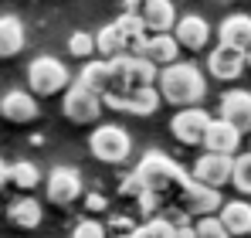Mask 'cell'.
<instances>
[{
	"label": "cell",
	"instance_id": "6da1fadb",
	"mask_svg": "<svg viewBox=\"0 0 251 238\" xmlns=\"http://www.w3.org/2000/svg\"><path fill=\"white\" fill-rule=\"evenodd\" d=\"M132 174L139 177L143 191L160 204V214H163V211H176V214H183V198H187L194 177H190L187 170H180L167 153L150 150L146 157L139 160V167H136Z\"/></svg>",
	"mask_w": 251,
	"mask_h": 238
},
{
	"label": "cell",
	"instance_id": "7a4b0ae2",
	"mask_svg": "<svg viewBox=\"0 0 251 238\" xmlns=\"http://www.w3.org/2000/svg\"><path fill=\"white\" fill-rule=\"evenodd\" d=\"M156 89H160L163 102L180 106V109H190V106H197L207 95V79H204V72L194 61H176L170 68H160Z\"/></svg>",
	"mask_w": 251,
	"mask_h": 238
},
{
	"label": "cell",
	"instance_id": "3957f363",
	"mask_svg": "<svg viewBox=\"0 0 251 238\" xmlns=\"http://www.w3.org/2000/svg\"><path fill=\"white\" fill-rule=\"evenodd\" d=\"M88 153L99 163L119 167L132 153V136L116 122H102V126H95V133H88Z\"/></svg>",
	"mask_w": 251,
	"mask_h": 238
},
{
	"label": "cell",
	"instance_id": "277c9868",
	"mask_svg": "<svg viewBox=\"0 0 251 238\" xmlns=\"http://www.w3.org/2000/svg\"><path fill=\"white\" fill-rule=\"evenodd\" d=\"M27 85L34 95H58V92H68L75 85V79H72L68 65L58 61L54 55H38L27 65Z\"/></svg>",
	"mask_w": 251,
	"mask_h": 238
},
{
	"label": "cell",
	"instance_id": "5b68a950",
	"mask_svg": "<svg viewBox=\"0 0 251 238\" xmlns=\"http://www.w3.org/2000/svg\"><path fill=\"white\" fill-rule=\"evenodd\" d=\"M109 68H112V89L109 92H139V89L156 85V79H160V68L139 55H123V58L109 61Z\"/></svg>",
	"mask_w": 251,
	"mask_h": 238
},
{
	"label": "cell",
	"instance_id": "8992f818",
	"mask_svg": "<svg viewBox=\"0 0 251 238\" xmlns=\"http://www.w3.org/2000/svg\"><path fill=\"white\" fill-rule=\"evenodd\" d=\"M210 122H214V116H210L207 109L190 106V109H180L176 116L170 119V133H173V140L183 143V147H204Z\"/></svg>",
	"mask_w": 251,
	"mask_h": 238
},
{
	"label": "cell",
	"instance_id": "52a82bcc",
	"mask_svg": "<svg viewBox=\"0 0 251 238\" xmlns=\"http://www.w3.org/2000/svg\"><path fill=\"white\" fill-rule=\"evenodd\" d=\"M102 102H105L109 109H116V113H129V116H153V113L160 109L163 95H160V89H156V85H150V89H139V92H109Z\"/></svg>",
	"mask_w": 251,
	"mask_h": 238
},
{
	"label": "cell",
	"instance_id": "ba28073f",
	"mask_svg": "<svg viewBox=\"0 0 251 238\" xmlns=\"http://www.w3.org/2000/svg\"><path fill=\"white\" fill-rule=\"evenodd\" d=\"M85 184H82V174L75 170V167H54L51 174H48V187H44V194L51 204H58V208H65V204H75V201L82 198Z\"/></svg>",
	"mask_w": 251,
	"mask_h": 238
},
{
	"label": "cell",
	"instance_id": "9c48e42d",
	"mask_svg": "<svg viewBox=\"0 0 251 238\" xmlns=\"http://www.w3.org/2000/svg\"><path fill=\"white\" fill-rule=\"evenodd\" d=\"M102 109H105L102 95L88 92L85 85H78V82H75V85L65 92V116L72 119V122H78V126H88V122H95V119L102 116Z\"/></svg>",
	"mask_w": 251,
	"mask_h": 238
},
{
	"label": "cell",
	"instance_id": "30bf717a",
	"mask_svg": "<svg viewBox=\"0 0 251 238\" xmlns=\"http://www.w3.org/2000/svg\"><path fill=\"white\" fill-rule=\"evenodd\" d=\"M197 184H204V187H224V184H231V177H234V157H221V153H201L197 163H194V174H190Z\"/></svg>",
	"mask_w": 251,
	"mask_h": 238
},
{
	"label": "cell",
	"instance_id": "8fae6325",
	"mask_svg": "<svg viewBox=\"0 0 251 238\" xmlns=\"http://www.w3.org/2000/svg\"><path fill=\"white\" fill-rule=\"evenodd\" d=\"M245 68H248V61H245V51H238V48L217 44L214 51H207V72H210V79L234 82V79H241V72H245Z\"/></svg>",
	"mask_w": 251,
	"mask_h": 238
},
{
	"label": "cell",
	"instance_id": "7c38bea8",
	"mask_svg": "<svg viewBox=\"0 0 251 238\" xmlns=\"http://www.w3.org/2000/svg\"><path fill=\"white\" fill-rule=\"evenodd\" d=\"M241 140H245V133L241 129H234L227 119H214L207 129V140H204V150L207 153H221V157H238L241 153Z\"/></svg>",
	"mask_w": 251,
	"mask_h": 238
},
{
	"label": "cell",
	"instance_id": "4fadbf2b",
	"mask_svg": "<svg viewBox=\"0 0 251 238\" xmlns=\"http://www.w3.org/2000/svg\"><path fill=\"white\" fill-rule=\"evenodd\" d=\"M173 38L180 41L183 51H204L210 44V24L201 14H183L173 28Z\"/></svg>",
	"mask_w": 251,
	"mask_h": 238
},
{
	"label": "cell",
	"instance_id": "5bb4252c",
	"mask_svg": "<svg viewBox=\"0 0 251 238\" xmlns=\"http://www.w3.org/2000/svg\"><path fill=\"white\" fill-rule=\"evenodd\" d=\"M221 119H227L241 133H251V92L248 89H231V92L221 95Z\"/></svg>",
	"mask_w": 251,
	"mask_h": 238
},
{
	"label": "cell",
	"instance_id": "9a60e30c",
	"mask_svg": "<svg viewBox=\"0 0 251 238\" xmlns=\"http://www.w3.org/2000/svg\"><path fill=\"white\" fill-rule=\"evenodd\" d=\"M38 99H34V92H24V89H10L3 99H0V116L7 119V122H31V119H38Z\"/></svg>",
	"mask_w": 251,
	"mask_h": 238
},
{
	"label": "cell",
	"instance_id": "2e32d148",
	"mask_svg": "<svg viewBox=\"0 0 251 238\" xmlns=\"http://www.w3.org/2000/svg\"><path fill=\"white\" fill-rule=\"evenodd\" d=\"M139 17H143V24H146L150 34H173V28L180 21L173 0H146V7H143Z\"/></svg>",
	"mask_w": 251,
	"mask_h": 238
},
{
	"label": "cell",
	"instance_id": "e0dca14e",
	"mask_svg": "<svg viewBox=\"0 0 251 238\" xmlns=\"http://www.w3.org/2000/svg\"><path fill=\"white\" fill-rule=\"evenodd\" d=\"M180 51H183V48H180V41L173 38V34H150L139 58H146V61L156 65V68H170V65L180 61Z\"/></svg>",
	"mask_w": 251,
	"mask_h": 238
},
{
	"label": "cell",
	"instance_id": "ac0fdd59",
	"mask_svg": "<svg viewBox=\"0 0 251 238\" xmlns=\"http://www.w3.org/2000/svg\"><path fill=\"white\" fill-rule=\"evenodd\" d=\"M217 44L248 51L251 48V17L248 14H227L221 21V28H217Z\"/></svg>",
	"mask_w": 251,
	"mask_h": 238
},
{
	"label": "cell",
	"instance_id": "d6986e66",
	"mask_svg": "<svg viewBox=\"0 0 251 238\" xmlns=\"http://www.w3.org/2000/svg\"><path fill=\"white\" fill-rule=\"evenodd\" d=\"M221 191L217 187H204V184H190L187 198H183V214H201V218H210L214 211H221Z\"/></svg>",
	"mask_w": 251,
	"mask_h": 238
},
{
	"label": "cell",
	"instance_id": "ffe728a7",
	"mask_svg": "<svg viewBox=\"0 0 251 238\" xmlns=\"http://www.w3.org/2000/svg\"><path fill=\"white\" fill-rule=\"evenodd\" d=\"M75 82L85 85L88 92H95V95H109V89H112V68H109L105 58H92V61L82 65V72H78Z\"/></svg>",
	"mask_w": 251,
	"mask_h": 238
},
{
	"label": "cell",
	"instance_id": "44dd1931",
	"mask_svg": "<svg viewBox=\"0 0 251 238\" xmlns=\"http://www.w3.org/2000/svg\"><path fill=\"white\" fill-rule=\"evenodd\" d=\"M24 44H27V31H24L21 17L3 14V17H0V58H14V55H21Z\"/></svg>",
	"mask_w": 251,
	"mask_h": 238
},
{
	"label": "cell",
	"instance_id": "7402d4cb",
	"mask_svg": "<svg viewBox=\"0 0 251 238\" xmlns=\"http://www.w3.org/2000/svg\"><path fill=\"white\" fill-rule=\"evenodd\" d=\"M116 28H119V34H123V41H126V55H143L146 38H150L143 17H139V14H119V17H116Z\"/></svg>",
	"mask_w": 251,
	"mask_h": 238
},
{
	"label": "cell",
	"instance_id": "603a6c76",
	"mask_svg": "<svg viewBox=\"0 0 251 238\" xmlns=\"http://www.w3.org/2000/svg\"><path fill=\"white\" fill-rule=\"evenodd\" d=\"M221 225L231 232V238L251 235V204L248 201H227L221 208Z\"/></svg>",
	"mask_w": 251,
	"mask_h": 238
},
{
	"label": "cell",
	"instance_id": "cb8c5ba5",
	"mask_svg": "<svg viewBox=\"0 0 251 238\" xmlns=\"http://www.w3.org/2000/svg\"><path fill=\"white\" fill-rule=\"evenodd\" d=\"M95 51H99V58H105V61H116V58L126 55V41H123V34H119V28H116V21H109L105 28L95 31Z\"/></svg>",
	"mask_w": 251,
	"mask_h": 238
},
{
	"label": "cell",
	"instance_id": "d4e9b609",
	"mask_svg": "<svg viewBox=\"0 0 251 238\" xmlns=\"http://www.w3.org/2000/svg\"><path fill=\"white\" fill-rule=\"evenodd\" d=\"M7 218H10V225H17V228H38V225H41V204L34 198H17L7 208Z\"/></svg>",
	"mask_w": 251,
	"mask_h": 238
},
{
	"label": "cell",
	"instance_id": "484cf974",
	"mask_svg": "<svg viewBox=\"0 0 251 238\" xmlns=\"http://www.w3.org/2000/svg\"><path fill=\"white\" fill-rule=\"evenodd\" d=\"M7 180L17 187V191H34L41 184V170L31 163V160H17L7 167Z\"/></svg>",
	"mask_w": 251,
	"mask_h": 238
},
{
	"label": "cell",
	"instance_id": "4316f807",
	"mask_svg": "<svg viewBox=\"0 0 251 238\" xmlns=\"http://www.w3.org/2000/svg\"><path fill=\"white\" fill-rule=\"evenodd\" d=\"M176 232V221H170V218H150V221H143L132 238H173Z\"/></svg>",
	"mask_w": 251,
	"mask_h": 238
},
{
	"label": "cell",
	"instance_id": "83f0119b",
	"mask_svg": "<svg viewBox=\"0 0 251 238\" xmlns=\"http://www.w3.org/2000/svg\"><path fill=\"white\" fill-rule=\"evenodd\" d=\"M68 55L72 58H82V61H92L99 51H95V34H88V31H75L72 38H68Z\"/></svg>",
	"mask_w": 251,
	"mask_h": 238
},
{
	"label": "cell",
	"instance_id": "f1b7e54d",
	"mask_svg": "<svg viewBox=\"0 0 251 238\" xmlns=\"http://www.w3.org/2000/svg\"><path fill=\"white\" fill-rule=\"evenodd\" d=\"M231 184H234L241 194H251V150H245V153L234 157V177H231Z\"/></svg>",
	"mask_w": 251,
	"mask_h": 238
},
{
	"label": "cell",
	"instance_id": "f546056e",
	"mask_svg": "<svg viewBox=\"0 0 251 238\" xmlns=\"http://www.w3.org/2000/svg\"><path fill=\"white\" fill-rule=\"evenodd\" d=\"M194 232H197V238H231V232L221 225V218H201L197 225H194Z\"/></svg>",
	"mask_w": 251,
	"mask_h": 238
},
{
	"label": "cell",
	"instance_id": "4dcf8cb0",
	"mask_svg": "<svg viewBox=\"0 0 251 238\" xmlns=\"http://www.w3.org/2000/svg\"><path fill=\"white\" fill-rule=\"evenodd\" d=\"M72 238H109V228H105L102 221H95V218H85V221L75 225Z\"/></svg>",
	"mask_w": 251,
	"mask_h": 238
},
{
	"label": "cell",
	"instance_id": "1f68e13d",
	"mask_svg": "<svg viewBox=\"0 0 251 238\" xmlns=\"http://www.w3.org/2000/svg\"><path fill=\"white\" fill-rule=\"evenodd\" d=\"M119 194H123V198H132V201H139L143 194H146V191H143V184H139V177H136V174H129L126 180H119Z\"/></svg>",
	"mask_w": 251,
	"mask_h": 238
},
{
	"label": "cell",
	"instance_id": "d6a6232c",
	"mask_svg": "<svg viewBox=\"0 0 251 238\" xmlns=\"http://www.w3.org/2000/svg\"><path fill=\"white\" fill-rule=\"evenodd\" d=\"M85 208L99 214V211H105V208H109V201H105V194H99V191H92V194H85Z\"/></svg>",
	"mask_w": 251,
	"mask_h": 238
},
{
	"label": "cell",
	"instance_id": "836d02e7",
	"mask_svg": "<svg viewBox=\"0 0 251 238\" xmlns=\"http://www.w3.org/2000/svg\"><path fill=\"white\" fill-rule=\"evenodd\" d=\"M146 0H123V14H143Z\"/></svg>",
	"mask_w": 251,
	"mask_h": 238
},
{
	"label": "cell",
	"instance_id": "e575fe53",
	"mask_svg": "<svg viewBox=\"0 0 251 238\" xmlns=\"http://www.w3.org/2000/svg\"><path fill=\"white\" fill-rule=\"evenodd\" d=\"M173 238H197V232H194V225H176Z\"/></svg>",
	"mask_w": 251,
	"mask_h": 238
},
{
	"label": "cell",
	"instance_id": "d590c367",
	"mask_svg": "<svg viewBox=\"0 0 251 238\" xmlns=\"http://www.w3.org/2000/svg\"><path fill=\"white\" fill-rule=\"evenodd\" d=\"M7 180V167H3V160H0V184Z\"/></svg>",
	"mask_w": 251,
	"mask_h": 238
},
{
	"label": "cell",
	"instance_id": "8d00e7d4",
	"mask_svg": "<svg viewBox=\"0 0 251 238\" xmlns=\"http://www.w3.org/2000/svg\"><path fill=\"white\" fill-rule=\"evenodd\" d=\"M245 61H248V68H251V48H248V51H245Z\"/></svg>",
	"mask_w": 251,
	"mask_h": 238
},
{
	"label": "cell",
	"instance_id": "74e56055",
	"mask_svg": "<svg viewBox=\"0 0 251 238\" xmlns=\"http://www.w3.org/2000/svg\"><path fill=\"white\" fill-rule=\"evenodd\" d=\"M112 238H132V235H112Z\"/></svg>",
	"mask_w": 251,
	"mask_h": 238
}]
</instances>
